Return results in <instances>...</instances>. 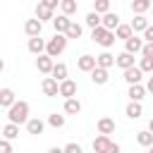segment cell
Wrapping results in <instances>:
<instances>
[{
  "mask_svg": "<svg viewBox=\"0 0 153 153\" xmlns=\"http://www.w3.org/2000/svg\"><path fill=\"white\" fill-rule=\"evenodd\" d=\"M146 153H153V146H148V151H146Z\"/></svg>",
  "mask_w": 153,
  "mask_h": 153,
  "instance_id": "obj_46",
  "label": "cell"
},
{
  "mask_svg": "<svg viewBox=\"0 0 153 153\" xmlns=\"http://www.w3.org/2000/svg\"><path fill=\"white\" fill-rule=\"evenodd\" d=\"M124 74H122V79L131 86V84H141V79H143V72H141V67L139 65H134V67H127V69H122Z\"/></svg>",
  "mask_w": 153,
  "mask_h": 153,
  "instance_id": "obj_6",
  "label": "cell"
},
{
  "mask_svg": "<svg viewBox=\"0 0 153 153\" xmlns=\"http://www.w3.org/2000/svg\"><path fill=\"white\" fill-rule=\"evenodd\" d=\"M48 124L55 127V129H62V127H65V115H57V112L48 115Z\"/></svg>",
  "mask_w": 153,
  "mask_h": 153,
  "instance_id": "obj_33",
  "label": "cell"
},
{
  "mask_svg": "<svg viewBox=\"0 0 153 153\" xmlns=\"http://www.w3.org/2000/svg\"><path fill=\"white\" fill-rule=\"evenodd\" d=\"M2 69H5V60L0 57V72H2Z\"/></svg>",
  "mask_w": 153,
  "mask_h": 153,
  "instance_id": "obj_45",
  "label": "cell"
},
{
  "mask_svg": "<svg viewBox=\"0 0 153 153\" xmlns=\"http://www.w3.org/2000/svg\"><path fill=\"white\" fill-rule=\"evenodd\" d=\"M53 65H55V62H53V57H50L48 53H43V55L36 57V69H38L41 74H50V72H53Z\"/></svg>",
  "mask_w": 153,
  "mask_h": 153,
  "instance_id": "obj_8",
  "label": "cell"
},
{
  "mask_svg": "<svg viewBox=\"0 0 153 153\" xmlns=\"http://www.w3.org/2000/svg\"><path fill=\"white\" fill-rule=\"evenodd\" d=\"M146 26H148V19H146L143 14H136V17L131 19V31H134V33H143Z\"/></svg>",
  "mask_w": 153,
  "mask_h": 153,
  "instance_id": "obj_25",
  "label": "cell"
},
{
  "mask_svg": "<svg viewBox=\"0 0 153 153\" xmlns=\"http://www.w3.org/2000/svg\"><path fill=\"white\" fill-rule=\"evenodd\" d=\"M65 153H84V151H81V146H79V143H74V141H72V143H67V146H65Z\"/></svg>",
  "mask_w": 153,
  "mask_h": 153,
  "instance_id": "obj_38",
  "label": "cell"
},
{
  "mask_svg": "<svg viewBox=\"0 0 153 153\" xmlns=\"http://www.w3.org/2000/svg\"><path fill=\"white\" fill-rule=\"evenodd\" d=\"M60 10H62V14L72 17L76 12V0H60Z\"/></svg>",
  "mask_w": 153,
  "mask_h": 153,
  "instance_id": "obj_32",
  "label": "cell"
},
{
  "mask_svg": "<svg viewBox=\"0 0 153 153\" xmlns=\"http://www.w3.org/2000/svg\"><path fill=\"white\" fill-rule=\"evenodd\" d=\"M141 57H153V43H143V48H141Z\"/></svg>",
  "mask_w": 153,
  "mask_h": 153,
  "instance_id": "obj_39",
  "label": "cell"
},
{
  "mask_svg": "<svg viewBox=\"0 0 153 153\" xmlns=\"http://www.w3.org/2000/svg\"><path fill=\"white\" fill-rule=\"evenodd\" d=\"M151 10H153V5H151Z\"/></svg>",
  "mask_w": 153,
  "mask_h": 153,
  "instance_id": "obj_48",
  "label": "cell"
},
{
  "mask_svg": "<svg viewBox=\"0 0 153 153\" xmlns=\"http://www.w3.org/2000/svg\"><path fill=\"white\" fill-rule=\"evenodd\" d=\"M146 91L153 93V72H151V76H148V81H146Z\"/></svg>",
  "mask_w": 153,
  "mask_h": 153,
  "instance_id": "obj_42",
  "label": "cell"
},
{
  "mask_svg": "<svg viewBox=\"0 0 153 153\" xmlns=\"http://www.w3.org/2000/svg\"><path fill=\"white\" fill-rule=\"evenodd\" d=\"M60 96L62 98H74L76 96V81H72L69 76L65 81H60Z\"/></svg>",
  "mask_w": 153,
  "mask_h": 153,
  "instance_id": "obj_12",
  "label": "cell"
},
{
  "mask_svg": "<svg viewBox=\"0 0 153 153\" xmlns=\"http://www.w3.org/2000/svg\"><path fill=\"white\" fill-rule=\"evenodd\" d=\"M96 127H98V134H105V136L115 134V120L112 117H100Z\"/></svg>",
  "mask_w": 153,
  "mask_h": 153,
  "instance_id": "obj_18",
  "label": "cell"
},
{
  "mask_svg": "<svg viewBox=\"0 0 153 153\" xmlns=\"http://www.w3.org/2000/svg\"><path fill=\"white\" fill-rule=\"evenodd\" d=\"M50 76H53V79H57V81H65V79H67V65H65V62H55V65H53Z\"/></svg>",
  "mask_w": 153,
  "mask_h": 153,
  "instance_id": "obj_26",
  "label": "cell"
},
{
  "mask_svg": "<svg viewBox=\"0 0 153 153\" xmlns=\"http://www.w3.org/2000/svg\"><path fill=\"white\" fill-rule=\"evenodd\" d=\"M0 153H14V151H12V141H10V139H0Z\"/></svg>",
  "mask_w": 153,
  "mask_h": 153,
  "instance_id": "obj_37",
  "label": "cell"
},
{
  "mask_svg": "<svg viewBox=\"0 0 153 153\" xmlns=\"http://www.w3.org/2000/svg\"><path fill=\"white\" fill-rule=\"evenodd\" d=\"M53 12H55V10L45 7L43 2H38V5H36V19H41V22H45V19H50V22H53Z\"/></svg>",
  "mask_w": 153,
  "mask_h": 153,
  "instance_id": "obj_29",
  "label": "cell"
},
{
  "mask_svg": "<svg viewBox=\"0 0 153 153\" xmlns=\"http://www.w3.org/2000/svg\"><path fill=\"white\" fill-rule=\"evenodd\" d=\"M67 41H69V38H67L65 33H55V36L45 43V53H48L50 57H60V55L65 53V48H67Z\"/></svg>",
  "mask_w": 153,
  "mask_h": 153,
  "instance_id": "obj_3",
  "label": "cell"
},
{
  "mask_svg": "<svg viewBox=\"0 0 153 153\" xmlns=\"http://www.w3.org/2000/svg\"><path fill=\"white\" fill-rule=\"evenodd\" d=\"M41 91H43V96H48V98L60 96V81L53 79V76H45V79L41 81Z\"/></svg>",
  "mask_w": 153,
  "mask_h": 153,
  "instance_id": "obj_5",
  "label": "cell"
},
{
  "mask_svg": "<svg viewBox=\"0 0 153 153\" xmlns=\"http://www.w3.org/2000/svg\"><path fill=\"white\" fill-rule=\"evenodd\" d=\"M139 67H141L143 74H151L153 72V57H141L139 60Z\"/></svg>",
  "mask_w": 153,
  "mask_h": 153,
  "instance_id": "obj_36",
  "label": "cell"
},
{
  "mask_svg": "<svg viewBox=\"0 0 153 153\" xmlns=\"http://www.w3.org/2000/svg\"><path fill=\"white\" fill-rule=\"evenodd\" d=\"M43 129H45V122L43 120H38V117H29L26 120V131L29 134L38 136V134H43Z\"/></svg>",
  "mask_w": 153,
  "mask_h": 153,
  "instance_id": "obj_19",
  "label": "cell"
},
{
  "mask_svg": "<svg viewBox=\"0 0 153 153\" xmlns=\"http://www.w3.org/2000/svg\"><path fill=\"white\" fill-rule=\"evenodd\" d=\"M88 74H91V81H93V84H98V86L108 84V79H110L108 69H105V67H98V65H96V67H93V69H91Z\"/></svg>",
  "mask_w": 153,
  "mask_h": 153,
  "instance_id": "obj_11",
  "label": "cell"
},
{
  "mask_svg": "<svg viewBox=\"0 0 153 153\" xmlns=\"http://www.w3.org/2000/svg\"><path fill=\"white\" fill-rule=\"evenodd\" d=\"M38 2H43L45 7H50V10H55L57 5H60V0H38Z\"/></svg>",
  "mask_w": 153,
  "mask_h": 153,
  "instance_id": "obj_41",
  "label": "cell"
},
{
  "mask_svg": "<svg viewBox=\"0 0 153 153\" xmlns=\"http://www.w3.org/2000/svg\"><path fill=\"white\" fill-rule=\"evenodd\" d=\"M76 67H79V72H91V69L96 67V55H88V53H84V55L76 60Z\"/></svg>",
  "mask_w": 153,
  "mask_h": 153,
  "instance_id": "obj_15",
  "label": "cell"
},
{
  "mask_svg": "<svg viewBox=\"0 0 153 153\" xmlns=\"http://www.w3.org/2000/svg\"><path fill=\"white\" fill-rule=\"evenodd\" d=\"M0 136H2V129H0Z\"/></svg>",
  "mask_w": 153,
  "mask_h": 153,
  "instance_id": "obj_47",
  "label": "cell"
},
{
  "mask_svg": "<svg viewBox=\"0 0 153 153\" xmlns=\"http://www.w3.org/2000/svg\"><path fill=\"white\" fill-rule=\"evenodd\" d=\"M41 29H43V22H41V19H36V17L24 22V33H26L29 38H31V36H41Z\"/></svg>",
  "mask_w": 153,
  "mask_h": 153,
  "instance_id": "obj_9",
  "label": "cell"
},
{
  "mask_svg": "<svg viewBox=\"0 0 153 153\" xmlns=\"http://www.w3.org/2000/svg\"><path fill=\"white\" fill-rule=\"evenodd\" d=\"M93 153H120V146L115 141H110V136L100 134L93 139Z\"/></svg>",
  "mask_w": 153,
  "mask_h": 153,
  "instance_id": "obj_4",
  "label": "cell"
},
{
  "mask_svg": "<svg viewBox=\"0 0 153 153\" xmlns=\"http://www.w3.org/2000/svg\"><path fill=\"white\" fill-rule=\"evenodd\" d=\"M84 22H86V26H91V29H96V26H100V14L91 10V12L86 14V19H84Z\"/></svg>",
  "mask_w": 153,
  "mask_h": 153,
  "instance_id": "obj_34",
  "label": "cell"
},
{
  "mask_svg": "<svg viewBox=\"0 0 153 153\" xmlns=\"http://www.w3.org/2000/svg\"><path fill=\"white\" fill-rule=\"evenodd\" d=\"M151 5H153V0H131V12L134 14H146L151 10Z\"/></svg>",
  "mask_w": 153,
  "mask_h": 153,
  "instance_id": "obj_24",
  "label": "cell"
},
{
  "mask_svg": "<svg viewBox=\"0 0 153 153\" xmlns=\"http://www.w3.org/2000/svg\"><path fill=\"white\" fill-rule=\"evenodd\" d=\"M14 100H17V96L12 88H0V108H10Z\"/></svg>",
  "mask_w": 153,
  "mask_h": 153,
  "instance_id": "obj_23",
  "label": "cell"
},
{
  "mask_svg": "<svg viewBox=\"0 0 153 153\" xmlns=\"http://www.w3.org/2000/svg\"><path fill=\"white\" fill-rule=\"evenodd\" d=\"M143 43H146V41H143V38H139V36L134 33V36H129V38L124 41V50H127V53H131V55H136V53H141Z\"/></svg>",
  "mask_w": 153,
  "mask_h": 153,
  "instance_id": "obj_10",
  "label": "cell"
},
{
  "mask_svg": "<svg viewBox=\"0 0 153 153\" xmlns=\"http://www.w3.org/2000/svg\"><path fill=\"white\" fill-rule=\"evenodd\" d=\"M124 115H127L129 120H139V117L143 115L141 103H139V100H129V103H127V108H124Z\"/></svg>",
  "mask_w": 153,
  "mask_h": 153,
  "instance_id": "obj_17",
  "label": "cell"
},
{
  "mask_svg": "<svg viewBox=\"0 0 153 153\" xmlns=\"http://www.w3.org/2000/svg\"><path fill=\"white\" fill-rule=\"evenodd\" d=\"M81 31H84V29H81V24H76V22L72 19V24L67 26L65 36H67V38H81Z\"/></svg>",
  "mask_w": 153,
  "mask_h": 153,
  "instance_id": "obj_30",
  "label": "cell"
},
{
  "mask_svg": "<svg viewBox=\"0 0 153 153\" xmlns=\"http://www.w3.org/2000/svg\"><path fill=\"white\" fill-rule=\"evenodd\" d=\"M26 48H29V53H33V55H43V53H45V41H43L41 36H31Z\"/></svg>",
  "mask_w": 153,
  "mask_h": 153,
  "instance_id": "obj_14",
  "label": "cell"
},
{
  "mask_svg": "<svg viewBox=\"0 0 153 153\" xmlns=\"http://www.w3.org/2000/svg\"><path fill=\"white\" fill-rule=\"evenodd\" d=\"M115 65H117L120 69H127V67H134V55L124 50V53H120V55L115 57Z\"/></svg>",
  "mask_w": 153,
  "mask_h": 153,
  "instance_id": "obj_21",
  "label": "cell"
},
{
  "mask_svg": "<svg viewBox=\"0 0 153 153\" xmlns=\"http://www.w3.org/2000/svg\"><path fill=\"white\" fill-rule=\"evenodd\" d=\"M136 143H139V146H143V148L153 146V131H148V129L136 131Z\"/></svg>",
  "mask_w": 153,
  "mask_h": 153,
  "instance_id": "obj_28",
  "label": "cell"
},
{
  "mask_svg": "<svg viewBox=\"0 0 153 153\" xmlns=\"http://www.w3.org/2000/svg\"><path fill=\"white\" fill-rule=\"evenodd\" d=\"M91 38H93L98 45H103V48H110V45H115V41H117L115 31H110V29H105V26L91 29Z\"/></svg>",
  "mask_w": 153,
  "mask_h": 153,
  "instance_id": "obj_2",
  "label": "cell"
},
{
  "mask_svg": "<svg viewBox=\"0 0 153 153\" xmlns=\"http://www.w3.org/2000/svg\"><path fill=\"white\" fill-rule=\"evenodd\" d=\"M120 24H122V22H120V14H117V12H105V14H100V26L115 31Z\"/></svg>",
  "mask_w": 153,
  "mask_h": 153,
  "instance_id": "obj_7",
  "label": "cell"
},
{
  "mask_svg": "<svg viewBox=\"0 0 153 153\" xmlns=\"http://www.w3.org/2000/svg\"><path fill=\"white\" fill-rule=\"evenodd\" d=\"M48 153H65V148H57V146H53V148H48Z\"/></svg>",
  "mask_w": 153,
  "mask_h": 153,
  "instance_id": "obj_43",
  "label": "cell"
},
{
  "mask_svg": "<svg viewBox=\"0 0 153 153\" xmlns=\"http://www.w3.org/2000/svg\"><path fill=\"white\" fill-rule=\"evenodd\" d=\"M19 136V124H14V122H7L5 127H2V139H10V141H14Z\"/></svg>",
  "mask_w": 153,
  "mask_h": 153,
  "instance_id": "obj_27",
  "label": "cell"
},
{
  "mask_svg": "<svg viewBox=\"0 0 153 153\" xmlns=\"http://www.w3.org/2000/svg\"><path fill=\"white\" fill-rule=\"evenodd\" d=\"M65 112L67 115H79L81 112V103H79L76 96L74 98H65Z\"/></svg>",
  "mask_w": 153,
  "mask_h": 153,
  "instance_id": "obj_22",
  "label": "cell"
},
{
  "mask_svg": "<svg viewBox=\"0 0 153 153\" xmlns=\"http://www.w3.org/2000/svg\"><path fill=\"white\" fill-rule=\"evenodd\" d=\"M148 131H153V117L148 120Z\"/></svg>",
  "mask_w": 153,
  "mask_h": 153,
  "instance_id": "obj_44",
  "label": "cell"
},
{
  "mask_svg": "<svg viewBox=\"0 0 153 153\" xmlns=\"http://www.w3.org/2000/svg\"><path fill=\"white\" fill-rule=\"evenodd\" d=\"M143 41H146V43H153V26H151V24H148L146 31H143Z\"/></svg>",
  "mask_w": 153,
  "mask_h": 153,
  "instance_id": "obj_40",
  "label": "cell"
},
{
  "mask_svg": "<svg viewBox=\"0 0 153 153\" xmlns=\"http://www.w3.org/2000/svg\"><path fill=\"white\" fill-rule=\"evenodd\" d=\"M115 36H117V38H122V41H127L129 36H134V31H131V24H120V26L115 29Z\"/></svg>",
  "mask_w": 153,
  "mask_h": 153,
  "instance_id": "obj_31",
  "label": "cell"
},
{
  "mask_svg": "<svg viewBox=\"0 0 153 153\" xmlns=\"http://www.w3.org/2000/svg\"><path fill=\"white\" fill-rule=\"evenodd\" d=\"M7 120L14 122V124H26V120H29V103L26 100H14L7 108Z\"/></svg>",
  "mask_w": 153,
  "mask_h": 153,
  "instance_id": "obj_1",
  "label": "cell"
},
{
  "mask_svg": "<svg viewBox=\"0 0 153 153\" xmlns=\"http://www.w3.org/2000/svg\"><path fill=\"white\" fill-rule=\"evenodd\" d=\"M146 93H148V91H146V86H143V84H131V86H129V91H127L129 100H139V103L146 98Z\"/></svg>",
  "mask_w": 153,
  "mask_h": 153,
  "instance_id": "obj_16",
  "label": "cell"
},
{
  "mask_svg": "<svg viewBox=\"0 0 153 153\" xmlns=\"http://www.w3.org/2000/svg\"><path fill=\"white\" fill-rule=\"evenodd\" d=\"M96 65H98V67L110 69V67L115 65V55H112V53H108V50H103L100 55H96Z\"/></svg>",
  "mask_w": 153,
  "mask_h": 153,
  "instance_id": "obj_20",
  "label": "cell"
},
{
  "mask_svg": "<svg viewBox=\"0 0 153 153\" xmlns=\"http://www.w3.org/2000/svg\"><path fill=\"white\" fill-rule=\"evenodd\" d=\"M72 24V19L67 17V14H57V17H53V29H55V33H65L67 31V26Z\"/></svg>",
  "mask_w": 153,
  "mask_h": 153,
  "instance_id": "obj_13",
  "label": "cell"
},
{
  "mask_svg": "<svg viewBox=\"0 0 153 153\" xmlns=\"http://www.w3.org/2000/svg\"><path fill=\"white\" fill-rule=\"evenodd\" d=\"M93 12H98V14L110 12V0H93Z\"/></svg>",
  "mask_w": 153,
  "mask_h": 153,
  "instance_id": "obj_35",
  "label": "cell"
}]
</instances>
